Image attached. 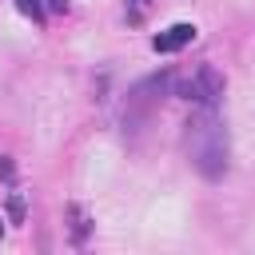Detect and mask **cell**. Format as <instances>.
<instances>
[{
	"label": "cell",
	"mask_w": 255,
	"mask_h": 255,
	"mask_svg": "<svg viewBox=\"0 0 255 255\" xmlns=\"http://www.w3.org/2000/svg\"><path fill=\"white\" fill-rule=\"evenodd\" d=\"M191 40H195V24H171L167 32L151 36V48H155V52H179V48L191 44Z\"/></svg>",
	"instance_id": "3957f363"
},
{
	"label": "cell",
	"mask_w": 255,
	"mask_h": 255,
	"mask_svg": "<svg viewBox=\"0 0 255 255\" xmlns=\"http://www.w3.org/2000/svg\"><path fill=\"white\" fill-rule=\"evenodd\" d=\"M16 8H20L24 16H32V20L44 16V0H16Z\"/></svg>",
	"instance_id": "277c9868"
},
{
	"label": "cell",
	"mask_w": 255,
	"mask_h": 255,
	"mask_svg": "<svg viewBox=\"0 0 255 255\" xmlns=\"http://www.w3.org/2000/svg\"><path fill=\"white\" fill-rule=\"evenodd\" d=\"M0 179H12V159H0Z\"/></svg>",
	"instance_id": "8992f818"
},
{
	"label": "cell",
	"mask_w": 255,
	"mask_h": 255,
	"mask_svg": "<svg viewBox=\"0 0 255 255\" xmlns=\"http://www.w3.org/2000/svg\"><path fill=\"white\" fill-rule=\"evenodd\" d=\"M187 151H191V163L199 167L203 179H223V171H227V131H223V124L215 120L211 108H203L187 124Z\"/></svg>",
	"instance_id": "6da1fadb"
},
{
	"label": "cell",
	"mask_w": 255,
	"mask_h": 255,
	"mask_svg": "<svg viewBox=\"0 0 255 255\" xmlns=\"http://www.w3.org/2000/svg\"><path fill=\"white\" fill-rule=\"evenodd\" d=\"M8 215H12V223H20V219H24V199H20L16 191L8 195Z\"/></svg>",
	"instance_id": "5b68a950"
},
{
	"label": "cell",
	"mask_w": 255,
	"mask_h": 255,
	"mask_svg": "<svg viewBox=\"0 0 255 255\" xmlns=\"http://www.w3.org/2000/svg\"><path fill=\"white\" fill-rule=\"evenodd\" d=\"M175 96L195 100V104H203V108H215V104L223 100V76H219L211 64H203L191 80H179V84H175Z\"/></svg>",
	"instance_id": "7a4b0ae2"
},
{
	"label": "cell",
	"mask_w": 255,
	"mask_h": 255,
	"mask_svg": "<svg viewBox=\"0 0 255 255\" xmlns=\"http://www.w3.org/2000/svg\"><path fill=\"white\" fill-rule=\"evenodd\" d=\"M48 8L52 12H68V0H48Z\"/></svg>",
	"instance_id": "52a82bcc"
},
{
	"label": "cell",
	"mask_w": 255,
	"mask_h": 255,
	"mask_svg": "<svg viewBox=\"0 0 255 255\" xmlns=\"http://www.w3.org/2000/svg\"><path fill=\"white\" fill-rule=\"evenodd\" d=\"M0 223H4V219H0ZM0 231H4V227H0Z\"/></svg>",
	"instance_id": "ba28073f"
}]
</instances>
